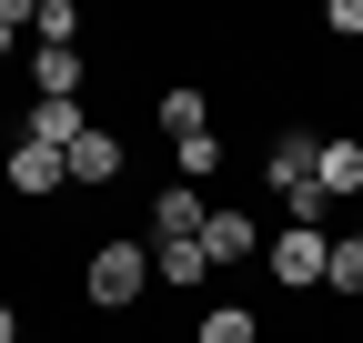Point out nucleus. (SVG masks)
Here are the masks:
<instances>
[{"label": "nucleus", "instance_id": "obj_10", "mask_svg": "<svg viewBox=\"0 0 363 343\" xmlns=\"http://www.w3.org/2000/svg\"><path fill=\"white\" fill-rule=\"evenodd\" d=\"M81 132H91L81 101H30V111H21V142H40V152H71Z\"/></svg>", "mask_w": 363, "mask_h": 343}, {"label": "nucleus", "instance_id": "obj_5", "mask_svg": "<svg viewBox=\"0 0 363 343\" xmlns=\"http://www.w3.org/2000/svg\"><path fill=\"white\" fill-rule=\"evenodd\" d=\"M61 162H71V192H111V182H121V162H131V142L111 132V121H91V132H81Z\"/></svg>", "mask_w": 363, "mask_h": 343}, {"label": "nucleus", "instance_id": "obj_14", "mask_svg": "<svg viewBox=\"0 0 363 343\" xmlns=\"http://www.w3.org/2000/svg\"><path fill=\"white\" fill-rule=\"evenodd\" d=\"M172 162H182V182H212V172H222V121L192 132V142H172Z\"/></svg>", "mask_w": 363, "mask_h": 343}, {"label": "nucleus", "instance_id": "obj_4", "mask_svg": "<svg viewBox=\"0 0 363 343\" xmlns=\"http://www.w3.org/2000/svg\"><path fill=\"white\" fill-rule=\"evenodd\" d=\"M0 182H11L21 202H61V192H71V162L40 152V142H11V152H0Z\"/></svg>", "mask_w": 363, "mask_h": 343}, {"label": "nucleus", "instance_id": "obj_15", "mask_svg": "<svg viewBox=\"0 0 363 343\" xmlns=\"http://www.w3.org/2000/svg\"><path fill=\"white\" fill-rule=\"evenodd\" d=\"M323 293H353V303H363V232H343V242H333V273H323Z\"/></svg>", "mask_w": 363, "mask_h": 343}, {"label": "nucleus", "instance_id": "obj_2", "mask_svg": "<svg viewBox=\"0 0 363 343\" xmlns=\"http://www.w3.org/2000/svg\"><path fill=\"white\" fill-rule=\"evenodd\" d=\"M313 152H323V142H303V132H272V142H262V182H272V202H283L293 223L333 212V202H323V182H313Z\"/></svg>", "mask_w": 363, "mask_h": 343}, {"label": "nucleus", "instance_id": "obj_20", "mask_svg": "<svg viewBox=\"0 0 363 343\" xmlns=\"http://www.w3.org/2000/svg\"><path fill=\"white\" fill-rule=\"evenodd\" d=\"M353 232H363V202H353Z\"/></svg>", "mask_w": 363, "mask_h": 343}, {"label": "nucleus", "instance_id": "obj_17", "mask_svg": "<svg viewBox=\"0 0 363 343\" xmlns=\"http://www.w3.org/2000/svg\"><path fill=\"white\" fill-rule=\"evenodd\" d=\"M30 11H40V0H0V61L21 51V30H30Z\"/></svg>", "mask_w": 363, "mask_h": 343}, {"label": "nucleus", "instance_id": "obj_7", "mask_svg": "<svg viewBox=\"0 0 363 343\" xmlns=\"http://www.w3.org/2000/svg\"><path fill=\"white\" fill-rule=\"evenodd\" d=\"M202 223H212L202 182H172V192H152V242H202Z\"/></svg>", "mask_w": 363, "mask_h": 343}, {"label": "nucleus", "instance_id": "obj_13", "mask_svg": "<svg viewBox=\"0 0 363 343\" xmlns=\"http://www.w3.org/2000/svg\"><path fill=\"white\" fill-rule=\"evenodd\" d=\"M202 343H262V313L252 303H202Z\"/></svg>", "mask_w": 363, "mask_h": 343}, {"label": "nucleus", "instance_id": "obj_16", "mask_svg": "<svg viewBox=\"0 0 363 343\" xmlns=\"http://www.w3.org/2000/svg\"><path fill=\"white\" fill-rule=\"evenodd\" d=\"M30 30H40V40H61V51H81V11H71V0H40Z\"/></svg>", "mask_w": 363, "mask_h": 343}, {"label": "nucleus", "instance_id": "obj_11", "mask_svg": "<svg viewBox=\"0 0 363 343\" xmlns=\"http://www.w3.org/2000/svg\"><path fill=\"white\" fill-rule=\"evenodd\" d=\"M152 121H162V132H172V142H192V132H212V101L192 91V81H172V91L152 101Z\"/></svg>", "mask_w": 363, "mask_h": 343}, {"label": "nucleus", "instance_id": "obj_8", "mask_svg": "<svg viewBox=\"0 0 363 343\" xmlns=\"http://www.w3.org/2000/svg\"><path fill=\"white\" fill-rule=\"evenodd\" d=\"M313 182H323V202H363V132H333L313 152Z\"/></svg>", "mask_w": 363, "mask_h": 343}, {"label": "nucleus", "instance_id": "obj_3", "mask_svg": "<svg viewBox=\"0 0 363 343\" xmlns=\"http://www.w3.org/2000/svg\"><path fill=\"white\" fill-rule=\"evenodd\" d=\"M262 263H272V283H283V293H313V283L333 273V242L313 232V223H283V232L262 242Z\"/></svg>", "mask_w": 363, "mask_h": 343}, {"label": "nucleus", "instance_id": "obj_19", "mask_svg": "<svg viewBox=\"0 0 363 343\" xmlns=\"http://www.w3.org/2000/svg\"><path fill=\"white\" fill-rule=\"evenodd\" d=\"M0 343H21V313H11V303H0Z\"/></svg>", "mask_w": 363, "mask_h": 343}, {"label": "nucleus", "instance_id": "obj_9", "mask_svg": "<svg viewBox=\"0 0 363 343\" xmlns=\"http://www.w3.org/2000/svg\"><path fill=\"white\" fill-rule=\"evenodd\" d=\"M81 81H91L81 51H61V40H30V91H40V101H81Z\"/></svg>", "mask_w": 363, "mask_h": 343}, {"label": "nucleus", "instance_id": "obj_6", "mask_svg": "<svg viewBox=\"0 0 363 343\" xmlns=\"http://www.w3.org/2000/svg\"><path fill=\"white\" fill-rule=\"evenodd\" d=\"M262 242H272V232L252 223L242 202H212V223H202V252H212V273H222V263H252Z\"/></svg>", "mask_w": 363, "mask_h": 343}, {"label": "nucleus", "instance_id": "obj_18", "mask_svg": "<svg viewBox=\"0 0 363 343\" xmlns=\"http://www.w3.org/2000/svg\"><path fill=\"white\" fill-rule=\"evenodd\" d=\"M323 30H333V40H363V0H333V11H323Z\"/></svg>", "mask_w": 363, "mask_h": 343}, {"label": "nucleus", "instance_id": "obj_1", "mask_svg": "<svg viewBox=\"0 0 363 343\" xmlns=\"http://www.w3.org/2000/svg\"><path fill=\"white\" fill-rule=\"evenodd\" d=\"M142 283H162V273H152V252L131 242V232L91 242V263H81V293H91V313H131V303H142Z\"/></svg>", "mask_w": 363, "mask_h": 343}, {"label": "nucleus", "instance_id": "obj_21", "mask_svg": "<svg viewBox=\"0 0 363 343\" xmlns=\"http://www.w3.org/2000/svg\"><path fill=\"white\" fill-rule=\"evenodd\" d=\"M21 343H40V333H21Z\"/></svg>", "mask_w": 363, "mask_h": 343}, {"label": "nucleus", "instance_id": "obj_12", "mask_svg": "<svg viewBox=\"0 0 363 343\" xmlns=\"http://www.w3.org/2000/svg\"><path fill=\"white\" fill-rule=\"evenodd\" d=\"M152 273H162L172 293H202V283H212V252H202V242H152Z\"/></svg>", "mask_w": 363, "mask_h": 343}]
</instances>
